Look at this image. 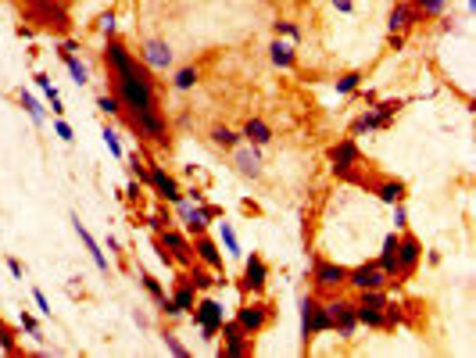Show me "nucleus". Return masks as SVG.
<instances>
[{"instance_id": "6e6d98bb", "label": "nucleus", "mask_w": 476, "mask_h": 358, "mask_svg": "<svg viewBox=\"0 0 476 358\" xmlns=\"http://www.w3.org/2000/svg\"><path fill=\"white\" fill-rule=\"evenodd\" d=\"M126 194L136 201V197H140V183H129V186H126Z\"/></svg>"}, {"instance_id": "f03ea898", "label": "nucleus", "mask_w": 476, "mask_h": 358, "mask_svg": "<svg viewBox=\"0 0 476 358\" xmlns=\"http://www.w3.org/2000/svg\"><path fill=\"white\" fill-rule=\"evenodd\" d=\"M176 215L183 219L186 233L197 237V233H208L212 219L222 215V208H219V204H208V201H204V204H194L190 197H183V201H176Z\"/></svg>"}, {"instance_id": "0eeeda50", "label": "nucleus", "mask_w": 476, "mask_h": 358, "mask_svg": "<svg viewBox=\"0 0 476 358\" xmlns=\"http://www.w3.org/2000/svg\"><path fill=\"white\" fill-rule=\"evenodd\" d=\"M222 319H226V312H222V305H219L215 298H201V301L194 305V323L201 326V337H204V341H215V333H219Z\"/></svg>"}, {"instance_id": "aec40b11", "label": "nucleus", "mask_w": 476, "mask_h": 358, "mask_svg": "<svg viewBox=\"0 0 476 358\" xmlns=\"http://www.w3.org/2000/svg\"><path fill=\"white\" fill-rule=\"evenodd\" d=\"M190 244H194V258H197L201 265H208V269H215V272H226V265H222V251H219V244H215L208 233H197Z\"/></svg>"}, {"instance_id": "5701e85b", "label": "nucleus", "mask_w": 476, "mask_h": 358, "mask_svg": "<svg viewBox=\"0 0 476 358\" xmlns=\"http://www.w3.org/2000/svg\"><path fill=\"white\" fill-rule=\"evenodd\" d=\"M72 226H75V233H79V240L86 244V251H90V258H93V265L100 269V272H108V258H104V251H100V244L90 237V229L79 222V215H72Z\"/></svg>"}, {"instance_id": "c03bdc74", "label": "nucleus", "mask_w": 476, "mask_h": 358, "mask_svg": "<svg viewBox=\"0 0 476 358\" xmlns=\"http://www.w3.org/2000/svg\"><path fill=\"white\" fill-rule=\"evenodd\" d=\"M54 133H57L61 140H65V143H72V140H75V136H72V125H68L65 118H61V115H57V122H54Z\"/></svg>"}, {"instance_id": "4468645a", "label": "nucleus", "mask_w": 476, "mask_h": 358, "mask_svg": "<svg viewBox=\"0 0 476 358\" xmlns=\"http://www.w3.org/2000/svg\"><path fill=\"white\" fill-rule=\"evenodd\" d=\"M29 18L36 26H44V29H68V15H65V8L61 4H54V0H33V11H29Z\"/></svg>"}, {"instance_id": "5fc2aeb1", "label": "nucleus", "mask_w": 476, "mask_h": 358, "mask_svg": "<svg viewBox=\"0 0 476 358\" xmlns=\"http://www.w3.org/2000/svg\"><path fill=\"white\" fill-rule=\"evenodd\" d=\"M15 33H18V36H22V39H33V26H18Z\"/></svg>"}, {"instance_id": "603ef678", "label": "nucleus", "mask_w": 476, "mask_h": 358, "mask_svg": "<svg viewBox=\"0 0 476 358\" xmlns=\"http://www.w3.org/2000/svg\"><path fill=\"white\" fill-rule=\"evenodd\" d=\"M33 79H36V87H39V90H47V87H51V75H47V72H36Z\"/></svg>"}, {"instance_id": "864d4df0", "label": "nucleus", "mask_w": 476, "mask_h": 358, "mask_svg": "<svg viewBox=\"0 0 476 358\" xmlns=\"http://www.w3.org/2000/svg\"><path fill=\"white\" fill-rule=\"evenodd\" d=\"M333 8H337V11H344V15H347V11H351V8H355V4H351V0H333Z\"/></svg>"}, {"instance_id": "c9c22d12", "label": "nucleus", "mask_w": 476, "mask_h": 358, "mask_svg": "<svg viewBox=\"0 0 476 358\" xmlns=\"http://www.w3.org/2000/svg\"><path fill=\"white\" fill-rule=\"evenodd\" d=\"M197 79H201L197 69H179L176 79H172V87H176V90H194V87H197Z\"/></svg>"}, {"instance_id": "a19ab883", "label": "nucleus", "mask_w": 476, "mask_h": 358, "mask_svg": "<svg viewBox=\"0 0 476 358\" xmlns=\"http://www.w3.org/2000/svg\"><path fill=\"white\" fill-rule=\"evenodd\" d=\"M165 348H169L176 358H190V351H186V344H179L176 333H165Z\"/></svg>"}, {"instance_id": "4d7b16f0", "label": "nucleus", "mask_w": 476, "mask_h": 358, "mask_svg": "<svg viewBox=\"0 0 476 358\" xmlns=\"http://www.w3.org/2000/svg\"><path fill=\"white\" fill-rule=\"evenodd\" d=\"M298 4H308V0H298Z\"/></svg>"}, {"instance_id": "09e8293b", "label": "nucleus", "mask_w": 476, "mask_h": 358, "mask_svg": "<svg viewBox=\"0 0 476 358\" xmlns=\"http://www.w3.org/2000/svg\"><path fill=\"white\" fill-rule=\"evenodd\" d=\"M390 208H394V229H405V226H408V215H405V201H401V204H390Z\"/></svg>"}, {"instance_id": "ea45409f", "label": "nucleus", "mask_w": 476, "mask_h": 358, "mask_svg": "<svg viewBox=\"0 0 476 358\" xmlns=\"http://www.w3.org/2000/svg\"><path fill=\"white\" fill-rule=\"evenodd\" d=\"M97 108L104 111V115H122V104H118L115 93H100V97H97Z\"/></svg>"}, {"instance_id": "ddd939ff", "label": "nucleus", "mask_w": 476, "mask_h": 358, "mask_svg": "<svg viewBox=\"0 0 476 358\" xmlns=\"http://www.w3.org/2000/svg\"><path fill=\"white\" fill-rule=\"evenodd\" d=\"M219 333H222V351L219 355H226V358H244L247 355V341H251V337L240 330L237 319H222Z\"/></svg>"}, {"instance_id": "412c9836", "label": "nucleus", "mask_w": 476, "mask_h": 358, "mask_svg": "<svg viewBox=\"0 0 476 358\" xmlns=\"http://www.w3.org/2000/svg\"><path fill=\"white\" fill-rule=\"evenodd\" d=\"M372 186V194H376L383 204H401L408 197V186L401 179H376V183H369Z\"/></svg>"}, {"instance_id": "b1692460", "label": "nucleus", "mask_w": 476, "mask_h": 358, "mask_svg": "<svg viewBox=\"0 0 476 358\" xmlns=\"http://www.w3.org/2000/svg\"><path fill=\"white\" fill-rule=\"evenodd\" d=\"M240 136H244L247 143H255V147L273 143V129H268L262 118H247V122H244V129H240Z\"/></svg>"}, {"instance_id": "49530a36", "label": "nucleus", "mask_w": 476, "mask_h": 358, "mask_svg": "<svg viewBox=\"0 0 476 358\" xmlns=\"http://www.w3.org/2000/svg\"><path fill=\"white\" fill-rule=\"evenodd\" d=\"M158 305H161V312H165V315H169V319H179V315H183V312H179V308H176V301H172V298H169V294H165V298H161V301H158Z\"/></svg>"}, {"instance_id": "3c124183", "label": "nucleus", "mask_w": 476, "mask_h": 358, "mask_svg": "<svg viewBox=\"0 0 476 358\" xmlns=\"http://www.w3.org/2000/svg\"><path fill=\"white\" fill-rule=\"evenodd\" d=\"M8 269H11V276H15V280H22V276H26V265L18 262V258H8Z\"/></svg>"}, {"instance_id": "58836bf2", "label": "nucleus", "mask_w": 476, "mask_h": 358, "mask_svg": "<svg viewBox=\"0 0 476 358\" xmlns=\"http://www.w3.org/2000/svg\"><path fill=\"white\" fill-rule=\"evenodd\" d=\"M140 280H143V290H147L154 301H161V298H165V287H161V280H158V276H151V272H140Z\"/></svg>"}, {"instance_id": "a211bd4d", "label": "nucleus", "mask_w": 476, "mask_h": 358, "mask_svg": "<svg viewBox=\"0 0 476 358\" xmlns=\"http://www.w3.org/2000/svg\"><path fill=\"white\" fill-rule=\"evenodd\" d=\"M140 61L151 72H165V69H172V47L165 44V39H147L143 51H140Z\"/></svg>"}, {"instance_id": "f8f14e48", "label": "nucleus", "mask_w": 476, "mask_h": 358, "mask_svg": "<svg viewBox=\"0 0 476 358\" xmlns=\"http://www.w3.org/2000/svg\"><path fill=\"white\" fill-rule=\"evenodd\" d=\"M347 283L355 287V290H383V287L390 283V276H387L376 262H365V265L347 269Z\"/></svg>"}, {"instance_id": "7ed1b4c3", "label": "nucleus", "mask_w": 476, "mask_h": 358, "mask_svg": "<svg viewBox=\"0 0 476 358\" xmlns=\"http://www.w3.org/2000/svg\"><path fill=\"white\" fill-rule=\"evenodd\" d=\"M329 330H333V323H329V308L319 298H304L301 301V337H304V344L312 341V337H319V333H329Z\"/></svg>"}, {"instance_id": "6ab92c4d", "label": "nucleus", "mask_w": 476, "mask_h": 358, "mask_svg": "<svg viewBox=\"0 0 476 358\" xmlns=\"http://www.w3.org/2000/svg\"><path fill=\"white\" fill-rule=\"evenodd\" d=\"M416 22H419V11L412 8V0H401V4H394L390 15H387V29L401 33V36H408L412 29H416Z\"/></svg>"}, {"instance_id": "cd10ccee", "label": "nucleus", "mask_w": 476, "mask_h": 358, "mask_svg": "<svg viewBox=\"0 0 476 358\" xmlns=\"http://www.w3.org/2000/svg\"><path fill=\"white\" fill-rule=\"evenodd\" d=\"M355 319L365 330H383V308H372V305H355Z\"/></svg>"}, {"instance_id": "9b49d317", "label": "nucleus", "mask_w": 476, "mask_h": 358, "mask_svg": "<svg viewBox=\"0 0 476 358\" xmlns=\"http://www.w3.org/2000/svg\"><path fill=\"white\" fill-rule=\"evenodd\" d=\"M423 262V244L412 233H398V280H408Z\"/></svg>"}, {"instance_id": "393cba45", "label": "nucleus", "mask_w": 476, "mask_h": 358, "mask_svg": "<svg viewBox=\"0 0 476 358\" xmlns=\"http://www.w3.org/2000/svg\"><path fill=\"white\" fill-rule=\"evenodd\" d=\"M268 57H273V65H276V69H291L294 61H298L294 44H286L283 36H276V39H273V47H268Z\"/></svg>"}, {"instance_id": "f257e3e1", "label": "nucleus", "mask_w": 476, "mask_h": 358, "mask_svg": "<svg viewBox=\"0 0 476 358\" xmlns=\"http://www.w3.org/2000/svg\"><path fill=\"white\" fill-rule=\"evenodd\" d=\"M115 97L122 108H129V115H143L158 108V90H154V72L143 65H133L129 72L115 75Z\"/></svg>"}, {"instance_id": "7c9ffc66", "label": "nucleus", "mask_w": 476, "mask_h": 358, "mask_svg": "<svg viewBox=\"0 0 476 358\" xmlns=\"http://www.w3.org/2000/svg\"><path fill=\"white\" fill-rule=\"evenodd\" d=\"M18 104H22V108L29 111V118H33L36 125H44V122H47V111H44V104H39L36 97H29L26 90H22V93H18Z\"/></svg>"}, {"instance_id": "de8ad7c7", "label": "nucleus", "mask_w": 476, "mask_h": 358, "mask_svg": "<svg viewBox=\"0 0 476 358\" xmlns=\"http://www.w3.org/2000/svg\"><path fill=\"white\" fill-rule=\"evenodd\" d=\"M129 168H133V176H136V179H140V183H147V165H143V161H140V158H136V154H133V158H129Z\"/></svg>"}, {"instance_id": "423d86ee", "label": "nucleus", "mask_w": 476, "mask_h": 358, "mask_svg": "<svg viewBox=\"0 0 476 358\" xmlns=\"http://www.w3.org/2000/svg\"><path fill=\"white\" fill-rule=\"evenodd\" d=\"M126 122L133 125L143 140H151V143H158V147H169V122L158 115V108H154V111H143V115H129Z\"/></svg>"}, {"instance_id": "a18cd8bd", "label": "nucleus", "mask_w": 476, "mask_h": 358, "mask_svg": "<svg viewBox=\"0 0 476 358\" xmlns=\"http://www.w3.org/2000/svg\"><path fill=\"white\" fill-rule=\"evenodd\" d=\"M97 29L104 33V36H111V33H115V15H111V11H104V15L97 18Z\"/></svg>"}, {"instance_id": "9d476101", "label": "nucleus", "mask_w": 476, "mask_h": 358, "mask_svg": "<svg viewBox=\"0 0 476 358\" xmlns=\"http://www.w3.org/2000/svg\"><path fill=\"white\" fill-rule=\"evenodd\" d=\"M147 186H154V194L165 201V204H176L183 201V190H179V183L176 176H169L158 161H147Z\"/></svg>"}, {"instance_id": "37998d69", "label": "nucleus", "mask_w": 476, "mask_h": 358, "mask_svg": "<svg viewBox=\"0 0 476 358\" xmlns=\"http://www.w3.org/2000/svg\"><path fill=\"white\" fill-rule=\"evenodd\" d=\"M18 326H22V330H26L29 337H39V323L33 319V315H29V312H22V315H18Z\"/></svg>"}, {"instance_id": "dca6fc26", "label": "nucleus", "mask_w": 476, "mask_h": 358, "mask_svg": "<svg viewBox=\"0 0 476 358\" xmlns=\"http://www.w3.org/2000/svg\"><path fill=\"white\" fill-rule=\"evenodd\" d=\"M230 154H233V165H237L240 176H251V179L262 176V147H255V143H237Z\"/></svg>"}, {"instance_id": "2f4dec72", "label": "nucleus", "mask_w": 476, "mask_h": 358, "mask_svg": "<svg viewBox=\"0 0 476 358\" xmlns=\"http://www.w3.org/2000/svg\"><path fill=\"white\" fill-rule=\"evenodd\" d=\"M444 4H448V0H412V8L419 11V22H423V18H441Z\"/></svg>"}, {"instance_id": "c85d7f7f", "label": "nucleus", "mask_w": 476, "mask_h": 358, "mask_svg": "<svg viewBox=\"0 0 476 358\" xmlns=\"http://www.w3.org/2000/svg\"><path fill=\"white\" fill-rule=\"evenodd\" d=\"M372 129H383V122H380V115L376 111H362L355 122H351V136H362V133H372Z\"/></svg>"}, {"instance_id": "39448f33", "label": "nucleus", "mask_w": 476, "mask_h": 358, "mask_svg": "<svg viewBox=\"0 0 476 358\" xmlns=\"http://www.w3.org/2000/svg\"><path fill=\"white\" fill-rule=\"evenodd\" d=\"M158 244L172 255V262L176 265H183V269H190L197 258H194V244H190V237L186 233H179V229H172V226H165V229H158Z\"/></svg>"}, {"instance_id": "f704fd0d", "label": "nucleus", "mask_w": 476, "mask_h": 358, "mask_svg": "<svg viewBox=\"0 0 476 358\" xmlns=\"http://www.w3.org/2000/svg\"><path fill=\"white\" fill-rule=\"evenodd\" d=\"M390 298H387V287L383 290H358V301L355 305H372V308H383Z\"/></svg>"}, {"instance_id": "473e14b6", "label": "nucleus", "mask_w": 476, "mask_h": 358, "mask_svg": "<svg viewBox=\"0 0 476 358\" xmlns=\"http://www.w3.org/2000/svg\"><path fill=\"white\" fill-rule=\"evenodd\" d=\"M65 57V65H68V75H72V82L75 87H82V82H90V72H86V65L75 57V54H61Z\"/></svg>"}, {"instance_id": "79ce46f5", "label": "nucleus", "mask_w": 476, "mask_h": 358, "mask_svg": "<svg viewBox=\"0 0 476 358\" xmlns=\"http://www.w3.org/2000/svg\"><path fill=\"white\" fill-rule=\"evenodd\" d=\"M100 136H104L108 151H111L115 158H122V143H118V133H115V129H108V125H104V129H100Z\"/></svg>"}, {"instance_id": "a878e982", "label": "nucleus", "mask_w": 476, "mask_h": 358, "mask_svg": "<svg viewBox=\"0 0 476 358\" xmlns=\"http://www.w3.org/2000/svg\"><path fill=\"white\" fill-rule=\"evenodd\" d=\"M172 301H176V308H179V312H194V305H197V290H194V283L179 276V283H176V294H172Z\"/></svg>"}, {"instance_id": "c756f323", "label": "nucleus", "mask_w": 476, "mask_h": 358, "mask_svg": "<svg viewBox=\"0 0 476 358\" xmlns=\"http://www.w3.org/2000/svg\"><path fill=\"white\" fill-rule=\"evenodd\" d=\"M244 136L240 133H233V129H226V125H215V129H212V143L215 147H222V151H233V147L240 143Z\"/></svg>"}, {"instance_id": "e433bc0d", "label": "nucleus", "mask_w": 476, "mask_h": 358, "mask_svg": "<svg viewBox=\"0 0 476 358\" xmlns=\"http://www.w3.org/2000/svg\"><path fill=\"white\" fill-rule=\"evenodd\" d=\"M362 72H344L340 79H337V93H355L358 87H362Z\"/></svg>"}, {"instance_id": "72a5a7b5", "label": "nucleus", "mask_w": 476, "mask_h": 358, "mask_svg": "<svg viewBox=\"0 0 476 358\" xmlns=\"http://www.w3.org/2000/svg\"><path fill=\"white\" fill-rule=\"evenodd\" d=\"M273 33H276V36H286L291 44H301V29H298V22H291V18H280V22H273Z\"/></svg>"}, {"instance_id": "4be33fe9", "label": "nucleus", "mask_w": 476, "mask_h": 358, "mask_svg": "<svg viewBox=\"0 0 476 358\" xmlns=\"http://www.w3.org/2000/svg\"><path fill=\"white\" fill-rule=\"evenodd\" d=\"M390 280H398V233H387L383 237V251H380V262H376Z\"/></svg>"}, {"instance_id": "20e7f679", "label": "nucleus", "mask_w": 476, "mask_h": 358, "mask_svg": "<svg viewBox=\"0 0 476 358\" xmlns=\"http://www.w3.org/2000/svg\"><path fill=\"white\" fill-rule=\"evenodd\" d=\"M326 158H329V168H333V172H337L340 179H347V176L355 172L358 165H362V151H358V143L351 140V136L329 147V151H326Z\"/></svg>"}, {"instance_id": "2eb2a0df", "label": "nucleus", "mask_w": 476, "mask_h": 358, "mask_svg": "<svg viewBox=\"0 0 476 358\" xmlns=\"http://www.w3.org/2000/svg\"><path fill=\"white\" fill-rule=\"evenodd\" d=\"M265 283H268V265H265L262 255H251V258L244 262V280H240V287H244V294L258 298V294L265 290Z\"/></svg>"}, {"instance_id": "6e6552de", "label": "nucleus", "mask_w": 476, "mask_h": 358, "mask_svg": "<svg viewBox=\"0 0 476 358\" xmlns=\"http://www.w3.org/2000/svg\"><path fill=\"white\" fill-rule=\"evenodd\" d=\"M237 323L247 337H258L268 323H273V308H268L265 301H247L244 308H237Z\"/></svg>"}, {"instance_id": "4c0bfd02", "label": "nucleus", "mask_w": 476, "mask_h": 358, "mask_svg": "<svg viewBox=\"0 0 476 358\" xmlns=\"http://www.w3.org/2000/svg\"><path fill=\"white\" fill-rule=\"evenodd\" d=\"M219 229H222V244H226V251H230L233 258H240V240H237V233H233V226H230V222H219Z\"/></svg>"}, {"instance_id": "bb28decb", "label": "nucleus", "mask_w": 476, "mask_h": 358, "mask_svg": "<svg viewBox=\"0 0 476 358\" xmlns=\"http://www.w3.org/2000/svg\"><path fill=\"white\" fill-rule=\"evenodd\" d=\"M405 108V100L401 97H387V100H372V111H376L380 115V122H383V129H387V125L390 122H394V115Z\"/></svg>"}, {"instance_id": "f3484780", "label": "nucleus", "mask_w": 476, "mask_h": 358, "mask_svg": "<svg viewBox=\"0 0 476 358\" xmlns=\"http://www.w3.org/2000/svg\"><path fill=\"white\" fill-rule=\"evenodd\" d=\"M312 280H315L319 290H337V287L347 283V265H340V262H315Z\"/></svg>"}, {"instance_id": "1a4fd4ad", "label": "nucleus", "mask_w": 476, "mask_h": 358, "mask_svg": "<svg viewBox=\"0 0 476 358\" xmlns=\"http://www.w3.org/2000/svg\"><path fill=\"white\" fill-rule=\"evenodd\" d=\"M326 308H329V323H333V330H337L340 341H355V330H358V319H355V301L337 298V301H329Z\"/></svg>"}, {"instance_id": "8fccbe9b", "label": "nucleus", "mask_w": 476, "mask_h": 358, "mask_svg": "<svg viewBox=\"0 0 476 358\" xmlns=\"http://www.w3.org/2000/svg\"><path fill=\"white\" fill-rule=\"evenodd\" d=\"M33 301H36V308L44 312V315H51V301H47V294H44V290H33Z\"/></svg>"}]
</instances>
